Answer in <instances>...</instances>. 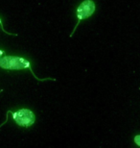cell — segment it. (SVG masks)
Returning a JSON list of instances; mask_svg holds the SVG:
<instances>
[{
    "label": "cell",
    "instance_id": "cell-1",
    "mask_svg": "<svg viewBox=\"0 0 140 148\" xmlns=\"http://www.w3.org/2000/svg\"><path fill=\"white\" fill-rule=\"evenodd\" d=\"M0 66L4 69H30V62L20 57L14 56H6L0 59Z\"/></svg>",
    "mask_w": 140,
    "mask_h": 148
},
{
    "label": "cell",
    "instance_id": "cell-2",
    "mask_svg": "<svg viewBox=\"0 0 140 148\" xmlns=\"http://www.w3.org/2000/svg\"><path fill=\"white\" fill-rule=\"evenodd\" d=\"M14 120L16 121L17 125L22 127H30L35 123V114L34 112L27 109H22V110L17 111L13 114Z\"/></svg>",
    "mask_w": 140,
    "mask_h": 148
},
{
    "label": "cell",
    "instance_id": "cell-3",
    "mask_svg": "<svg viewBox=\"0 0 140 148\" xmlns=\"http://www.w3.org/2000/svg\"><path fill=\"white\" fill-rule=\"evenodd\" d=\"M94 12H95V4L93 1H91V0H85V1L82 2L81 5L77 9V17L79 19L78 24L81 20L85 19L90 16H92ZM78 24H77V26H78Z\"/></svg>",
    "mask_w": 140,
    "mask_h": 148
},
{
    "label": "cell",
    "instance_id": "cell-4",
    "mask_svg": "<svg viewBox=\"0 0 140 148\" xmlns=\"http://www.w3.org/2000/svg\"><path fill=\"white\" fill-rule=\"evenodd\" d=\"M135 143L137 144L138 146H140V135L135 136Z\"/></svg>",
    "mask_w": 140,
    "mask_h": 148
},
{
    "label": "cell",
    "instance_id": "cell-5",
    "mask_svg": "<svg viewBox=\"0 0 140 148\" xmlns=\"http://www.w3.org/2000/svg\"><path fill=\"white\" fill-rule=\"evenodd\" d=\"M4 54V51H2V50H0V58L2 57V55Z\"/></svg>",
    "mask_w": 140,
    "mask_h": 148
},
{
    "label": "cell",
    "instance_id": "cell-6",
    "mask_svg": "<svg viewBox=\"0 0 140 148\" xmlns=\"http://www.w3.org/2000/svg\"><path fill=\"white\" fill-rule=\"evenodd\" d=\"M0 24H2V23H1V19H0Z\"/></svg>",
    "mask_w": 140,
    "mask_h": 148
}]
</instances>
